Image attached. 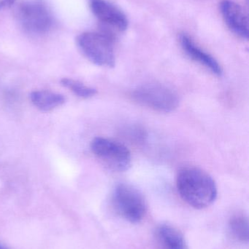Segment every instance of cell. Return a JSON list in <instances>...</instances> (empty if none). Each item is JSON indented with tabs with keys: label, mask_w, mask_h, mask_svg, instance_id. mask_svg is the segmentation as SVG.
I'll return each instance as SVG.
<instances>
[{
	"label": "cell",
	"mask_w": 249,
	"mask_h": 249,
	"mask_svg": "<svg viewBox=\"0 0 249 249\" xmlns=\"http://www.w3.org/2000/svg\"><path fill=\"white\" fill-rule=\"evenodd\" d=\"M176 186L181 198L194 209L209 207L217 197L214 180L200 168H183L177 176Z\"/></svg>",
	"instance_id": "cell-1"
},
{
	"label": "cell",
	"mask_w": 249,
	"mask_h": 249,
	"mask_svg": "<svg viewBox=\"0 0 249 249\" xmlns=\"http://www.w3.org/2000/svg\"><path fill=\"white\" fill-rule=\"evenodd\" d=\"M76 43L80 52L93 64L105 67L115 65L114 42L107 34L83 32L76 38Z\"/></svg>",
	"instance_id": "cell-2"
},
{
	"label": "cell",
	"mask_w": 249,
	"mask_h": 249,
	"mask_svg": "<svg viewBox=\"0 0 249 249\" xmlns=\"http://www.w3.org/2000/svg\"><path fill=\"white\" fill-rule=\"evenodd\" d=\"M16 17L22 29L32 35H44L54 24L49 7L41 0H25L19 3Z\"/></svg>",
	"instance_id": "cell-3"
},
{
	"label": "cell",
	"mask_w": 249,
	"mask_h": 249,
	"mask_svg": "<svg viewBox=\"0 0 249 249\" xmlns=\"http://www.w3.org/2000/svg\"><path fill=\"white\" fill-rule=\"evenodd\" d=\"M132 96L140 105L159 112H172L179 105L178 94L161 83H146L138 86L133 90Z\"/></svg>",
	"instance_id": "cell-4"
},
{
	"label": "cell",
	"mask_w": 249,
	"mask_h": 249,
	"mask_svg": "<svg viewBox=\"0 0 249 249\" xmlns=\"http://www.w3.org/2000/svg\"><path fill=\"white\" fill-rule=\"evenodd\" d=\"M112 202L117 213L131 223L140 222L147 211L143 194L131 184H118L113 193Z\"/></svg>",
	"instance_id": "cell-5"
},
{
	"label": "cell",
	"mask_w": 249,
	"mask_h": 249,
	"mask_svg": "<svg viewBox=\"0 0 249 249\" xmlns=\"http://www.w3.org/2000/svg\"><path fill=\"white\" fill-rule=\"evenodd\" d=\"M91 149L112 171L124 172L131 166V152L125 145L117 141L96 137L91 143Z\"/></svg>",
	"instance_id": "cell-6"
},
{
	"label": "cell",
	"mask_w": 249,
	"mask_h": 249,
	"mask_svg": "<svg viewBox=\"0 0 249 249\" xmlns=\"http://www.w3.org/2000/svg\"><path fill=\"white\" fill-rule=\"evenodd\" d=\"M89 8L100 23L118 32H124L129 21L125 13L108 0H88Z\"/></svg>",
	"instance_id": "cell-7"
},
{
	"label": "cell",
	"mask_w": 249,
	"mask_h": 249,
	"mask_svg": "<svg viewBox=\"0 0 249 249\" xmlns=\"http://www.w3.org/2000/svg\"><path fill=\"white\" fill-rule=\"evenodd\" d=\"M220 10L228 27L239 37L248 39V18L241 5L232 0H223Z\"/></svg>",
	"instance_id": "cell-8"
},
{
	"label": "cell",
	"mask_w": 249,
	"mask_h": 249,
	"mask_svg": "<svg viewBox=\"0 0 249 249\" xmlns=\"http://www.w3.org/2000/svg\"><path fill=\"white\" fill-rule=\"evenodd\" d=\"M180 44L184 52L191 59L207 69L215 75L218 77L222 75L223 71L217 60L202 49L191 36L187 34H181L180 35Z\"/></svg>",
	"instance_id": "cell-9"
},
{
	"label": "cell",
	"mask_w": 249,
	"mask_h": 249,
	"mask_svg": "<svg viewBox=\"0 0 249 249\" xmlns=\"http://www.w3.org/2000/svg\"><path fill=\"white\" fill-rule=\"evenodd\" d=\"M32 104L38 109L44 112H49L64 105L65 99L59 93L48 90H35L30 94Z\"/></svg>",
	"instance_id": "cell-10"
},
{
	"label": "cell",
	"mask_w": 249,
	"mask_h": 249,
	"mask_svg": "<svg viewBox=\"0 0 249 249\" xmlns=\"http://www.w3.org/2000/svg\"><path fill=\"white\" fill-rule=\"evenodd\" d=\"M157 232L165 249H188L184 236L173 227L162 225L158 228Z\"/></svg>",
	"instance_id": "cell-11"
},
{
	"label": "cell",
	"mask_w": 249,
	"mask_h": 249,
	"mask_svg": "<svg viewBox=\"0 0 249 249\" xmlns=\"http://www.w3.org/2000/svg\"><path fill=\"white\" fill-rule=\"evenodd\" d=\"M230 232L234 238L242 243H248L249 238V221L243 214L234 215L229 222Z\"/></svg>",
	"instance_id": "cell-12"
},
{
	"label": "cell",
	"mask_w": 249,
	"mask_h": 249,
	"mask_svg": "<svg viewBox=\"0 0 249 249\" xmlns=\"http://www.w3.org/2000/svg\"><path fill=\"white\" fill-rule=\"evenodd\" d=\"M61 84L64 87L70 89L76 96L83 99H89L95 96L97 93L96 89L89 87L83 83L70 78H63L61 80Z\"/></svg>",
	"instance_id": "cell-13"
},
{
	"label": "cell",
	"mask_w": 249,
	"mask_h": 249,
	"mask_svg": "<svg viewBox=\"0 0 249 249\" xmlns=\"http://www.w3.org/2000/svg\"><path fill=\"white\" fill-rule=\"evenodd\" d=\"M16 0H0V11L12 7Z\"/></svg>",
	"instance_id": "cell-14"
},
{
	"label": "cell",
	"mask_w": 249,
	"mask_h": 249,
	"mask_svg": "<svg viewBox=\"0 0 249 249\" xmlns=\"http://www.w3.org/2000/svg\"><path fill=\"white\" fill-rule=\"evenodd\" d=\"M0 249H7V248H5V247H3V246L0 245Z\"/></svg>",
	"instance_id": "cell-15"
}]
</instances>
